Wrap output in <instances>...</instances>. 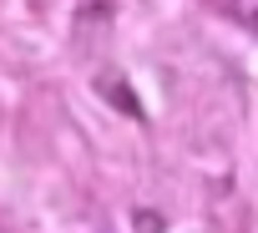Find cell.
<instances>
[{"mask_svg":"<svg viewBox=\"0 0 258 233\" xmlns=\"http://www.w3.org/2000/svg\"><path fill=\"white\" fill-rule=\"evenodd\" d=\"M233 21L248 26V31H258V0H243V6H233Z\"/></svg>","mask_w":258,"mask_h":233,"instance_id":"6da1fadb","label":"cell"}]
</instances>
